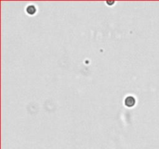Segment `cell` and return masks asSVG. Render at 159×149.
<instances>
[{
  "label": "cell",
  "instance_id": "obj_1",
  "mask_svg": "<svg viewBox=\"0 0 159 149\" xmlns=\"http://www.w3.org/2000/svg\"><path fill=\"white\" fill-rule=\"evenodd\" d=\"M135 103H136L135 98L132 95H128L124 99V103L127 107H132L133 106H134Z\"/></svg>",
  "mask_w": 159,
  "mask_h": 149
},
{
  "label": "cell",
  "instance_id": "obj_2",
  "mask_svg": "<svg viewBox=\"0 0 159 149\" xmlns=\"http://www.w3.org/2000/svg\"><path fill=\"white\" fill-rule=\"evenodd\" d=\"M36 7L34 5H30L26 7V12L30 15H33L36 13Z\"/></svg>",
  "mask_w": 159,
  "mask_h": 149
}]
</instances>
